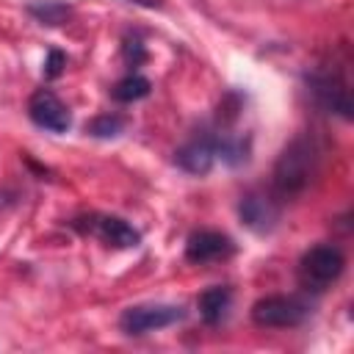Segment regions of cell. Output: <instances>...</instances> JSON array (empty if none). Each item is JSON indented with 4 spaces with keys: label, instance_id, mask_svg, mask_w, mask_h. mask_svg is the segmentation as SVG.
<instances>
[{
    "label": "cell",
    "instance_id": "1",
    "mask_svg": "<svg viewBox=\"0 0 354 354\" xmlns=\"http://www.w3.org/2000/svg\"><path fill=\"white\" fill-rule=\"evenodd\" d=\"M321 160H324V147L315 136L304 133L296 136L277 158L274 171H271V185L274 194L282 199L299 196L310 188V183L318 177L321 171Z\"/></svg>",
    "mask_w": 354,
    "mask_h": 354
},
{
    "label": "cell",
    "instance_id": "2",
    "mask_svg": "<svg viewBox=\"0 0 354 354\" xmlns=\"http://www.w3.org/2000/svg\"><path fill=\"white\" fill-rule=\"evenodd\" d=\"M343 268H346V254L335 243H318V246H310L301 254V260H299V282H301V288H307L313 293H321L332 282L340 279Z\"/></svg>",
    "mask_w": 354,
    "mask_h": 354
},
{
    "label": "cell",
    "instance_id": "3",
    "mask_svg": "<svg viewBox=\"0 0 354 354\" xmlns=\"http://www.w3.org/2000/svg\"><path fill=\"white\" fill-rule=\"evenodd\" d=\"M307 315H310L307 301L296 296H266V299H257L252 307V321L257 326H271V329L299 326Z\"/></svg>",
    "mask_w": 354,
    "mask_h": 354
},
{
    "label": "cell",
    "instance_id": "4",
    "mask_svg": "<svg viewBox=\"0 0 354 354\" xmlns=\"http://www.w3.org/2000/svg\"><path fill=\"white\" fill-rule=\"evenodd\" d=\"M310 94L315 100V105H321L329 113H340L343 119L351 116V91H348V80L340 72H315L310 75Z\"/></svg>",
    "mask_w": 354,
    "mask_h": 354
},
{
    "label": "cell",
    "instance_id": "5",
    "mask_svg": "<svg viewBox=\"0 0 354 354\" xmlns=\"http://www.w3.org/2000/svg\"><path fill=\"white\" fill-rule=\"evenodd\" d=\"M183 315L185 313L180 304H136V307H127L122 313L119 326L127 335H147L152 329H163V326L177 324Z\"/></svg>",
    "mask_w": 354,
    "mask_h": 354
},
{
    "label": "cell",
    "instance_id": "6",
    "mask_svg": "<svg viewBox=\"0 0 354 354\" xmlns=\"http://www.w3.org/2000/svg\"><path fill=\"white\" fill-rule=\"evenodd\" d=\"M28 116H30L33 124H39L41 130H50V133H66L69 124H72L69 108L50 88H39V91L30 94V100H28Z\"/></svg>",
    "mask_w": 354,
    "mask_h": 354
},
{
    "label": "cell",
    "instance_id": "7",
    "mask_svg": "<svg viewBox=\"0 0 354 354\" xmlns=\"http://www.w3.org/2000/svg\"><path fill=\"white\" fill-rule=\"evenodd\" d=\"M83 221H86V224L75 221V227L83 230V232L97 235L102 243H108V246H113V249H130V246H138V241H141L138 230H133V227H130L124 218H119V216H88V218H83Z\"/></svg>",
    "mask_w": 354,
    "mask_h": 354
},
{
    "label": "cell",
    "instance_id": "8",
    "mask_svg": "<svg viewBox=\"0 0 354 354\" xmlns=\"http://www.w3.org/2000/svg\"><path fill=\"white\" fill-rule=\"evenodd\" d=\"M235 254V243L230 235L216 232V230H199L194 235H188L185 241V257L191 263L207 266V263H218Z\"/></svg>",
    "mask_w": 354,
    "mask_h": 354
},
{
    "label": "cell",
    "instance_id": "9",
    "mask_svg": "<svg viewBox=\"0 0 354 354\" xmlns=\"http://www.w3.org/2000/svg\"><path fill=\"white\" fill-rule=\"evenodd\" d=\"M238 216L241 221L254 230V232H271L279 221V205L271 194H263V191H249L241 196L238 202Z\"/></svg>",
    "mask_w": 354,
    "mask_h": 354
},
{
    "label": "cell",
    "instance_id": "10",
    "mask_svg": "<svg viewBox=\"0 0 354 354\" xmlns=\"http://www.w3.org/2000/svg\"><path fill=\"white\" fill-rule=\"evenodd\" d=\"M174 163L188 174H207L216 163V147L210 136H196L174 152Z\"/></svg>",
    "mask_w": 354,
    "mask_h": 354
},
{
    "label": "cell",
    "instance_id": "11",
    "mask_svg": "<svg viewBox=\"0 0 354 354\" xmlns=\"http://www.w3.org/2000/svg\"><path fill=\"white\" fill-rule=\"evenodd\" d=\"M230 304H232V290H230L227 285H213V288L202 290L199 299H196L199 315H202V321L210 324V326H216V324H221V321L227 318Z\"/></svg>",
    "mask_w": 354,
    "mask_h": 354
},
{
    "label": "cell",
    "instance_id": "12",
    "mask_svg": "<svg viewBox=\"0 0 354 354\" xmlns=\"http://www.w3.org/2000/svg\"><path fill=\"white\" fill-rule=\"evenodd\" d=\"M149 88H152V83L144 77V75H127V77H122L116 86H113V100H119V102H136V100H144L147 94H149Z\"/></svg>",
    "mask_w": 354,
    "mask_h": 354
},
{
    "label": "cell",
    "instance_id": "13",
    "mask_svg": "<svg viewBox=\"0 0 354 354\" xmlns=\"http://www.w3.org/2000/svg\"><path fill=\"white\" fill-rule=\"evenodd\" d=\"M127 127V116L122 113H100L86 124V133H91L94 138H113L119 133H124Z\"/></svg>",
    "mask_w": 354,
    "mask_h": 354
},
{
    "label": "cell",
    "instance_id": "14",
    "mask_svg": "<svg viewBox=\"0 0 354 354\" xmlns=\"http://www.w3.org/2000/svg\"><path fill=\"white\" fill-rule=\"evenodd\" d=\"M28 11H30V14H33L39 22H44V25H61V22L69 17V6L55 3V0L33 3V6H28Z\"/></svg>",
    "mask_w": 354,
    "mask_h": 354
},
{
    "label": "cell",
    "instance_id": "15",
    "mask_svg": "<svg viewBox=\"0 0 354 354\" xmlns=\"http://www.w3.org/2000/svg\"><path fill=\"white\" fill-rule=\"evenodd\" d=\"M122 55H124V61L130 64V66H138L144 58H147V50H144V44H141V39H124V47H122Z\"/></svg>",
    "mask_w": 354,
    "mask_h": 354
},
{
    "label": "cell",
    "instance_id": "16",
    "mask_svg": "<svg viewBox=\"0 0 354 354\" xmlns=\"http://www.w3.org/2000/svg\"><path fill=\"white\" fill-rule=\"evenodd\" d=\"M66 66V55L61 50H50L47 53V61H44V77H58Z\"/></svg>",
    "mask_w": 354,
    "mask_h": 354
},
{
    "label": "cell",
    "instance_id": "17",
    "mask_svg": "<svg viewBox=\"0 0 354 354\" xmlns=\"http://www.w3.org/2000/svg\"><path fill=\"white\" fill-rule=\"evenodd\" d=\"M127 3H138V6H147V8H158L160 0H127Z\"/></svg>",
    "mask_w": 354,
    "mask_h": 354
}]
</instances>
